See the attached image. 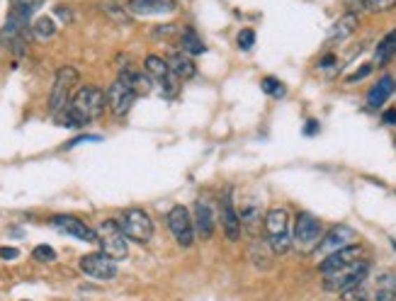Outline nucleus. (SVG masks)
I'll return each instance as SVG.
<instances>
[{
    "label": "nucleus",
    "mask_w": 396,
    "mask_h": 301,
    "mask_svg": "<svg viewBox=\"0 0 396 301\" xmlns=\"http://www.w3.org/2000/svg\"><path fill=\"white\" fill-rule=\"evenodd\" d=\"M105 107H108V95L98 85H83V88L75 90L71 105L57 117V122L68 126V129H80V126L98 119L105 112Z\"/></svg>",
    "instance_id": "1"
},
{
    "label": "nucleus",
    "mask_w": 396,
    "mask_h": 301,
    "mask_svg": "<svg viewBox=\"0 0 396 301\" xmlns=\"http://www.w3.org/2000/svg\"><path fill=\"white\" fill-rule=\"evenodd\" d=\"M367 277H369V260L360 258V260H355V263L345 265V267L323 274V287H326L328 292L343 294V292H348V289L358 287V284L367 282Z\"/></svg>",
    "instance_id": "2"
},
{
    "label": "nucleus",
    "mask_w": 396,
    "mask_h": 301,
    "mask_svg": "<svg viewBox=\"0 0 396 301\" xmlns=\"http://www.w3.org/2000/svg\"><path fill=\"white\" fill-rule=\"evenodd\" d=\"M265 236H267V246H270L272 253L284 255L292 248V233H289V212L282 207L270 209L265 214Z\"/></svg>",
    "instance_id": "3"
},
{
    "label": "nucleus",
    "mask_w": 396,
    "mask_h": 301,
    "mask_svg": "<svg viewBox=\"0 0 396 301\" xmlns=\"http://www.w3.org/2000/svg\"><path fill=\"white\" fill-rule=\"evenodd\" d=\"M323 238V223L318 221L314 214L299 212L297 221H294V233H292V246H297L299 251L311 253L318 248Z\"/></svg>",
    "instance_id": "4"
},
{
    "label": "nucleus",
    "mask_w": 396,
    "mask_h": 301,
    "mask_svg": "<svg viewBox=\"0 0 396 301\" xmlns=\"http://www.w3.org/2000/svg\"><path fill=\"white\" fill-rule=\"evenodd\" d=\"M78 85V71L73 66H64L59 68L57 80H54V88H52V98H49V112L54 115V119L66 112V107L71 105L73 100V88Z\"/></svg>",
    "instance_id": "5"
},
{
    "label": "nucleus",
    "mask_w": 396,
    "mask_h": 301,
    "mask_svg": "<svg viewBox=\"0 0 396 301\" xmlns=\"http://www.w3.org/2000/svg\"><path fill=\"white\" fill-rule=\"evenodd\" d=\"M126 241L129 238L124 236L119 221H115V219H105L98 226V246L112 260H124L129 255V243Z\"/></svg>",
    "instance_id": "6"
},
{
    "label": "nucleus",
    "mask_w": 396,
    "mask_h": 301,
    "mask_svg": "<svg viewBox=\"0 0 396 301\" xmlns=\"http://www.w3.org/2000/svg\"><path fill=\"white\" fill-rule=\"evenodd\" d=\"M119 226H122V231H124V236L129 238V241H136V243H141V246L149 243L151 236H154V221H151L149 214L139 207L126 209L119 219Z\"/></svg>",
    "instance_id": "7"
},
{
    "label": "nucleus",
    "mask_w": 396,
    "mask_h": 301,
    "mask_svg": "<svg viewBox=\"0 0 396 301\" xmlns=\"http://www.w3.org/2000/svg\"><path fill=\"white\" fill-rule=\"evenodd\" d=\"M105 95H108V107L112 110L115 117L129 115L131 105H134L136 98H139L134 83H131V78L124 73V71H119V78H117L115 83L110 85V90Z\"/></svg>",
    "instance_id": "8"
},
{
    "label": "nucleus",
    "mask_w": 396,
    "mask_h": 301,
    "mask_svg": "<svg viewBox=\"0 0 396 301\" xmlns=\"http://www.w3.org/2000/svg\"><path fill=\"white\" fill-rule=\"evenodd\" d=\"M166 221H168L170 233L175 236V241L180 243L182 248H190L192 243H195V219L187 212V207L175 204L168 212V216H166Z\"/></svg>",
    "instance_id": "9"
},
{
    "label": "nucleus",
    "mask_w": 396,
    "mask_h": 301,
    "mask_svg": "<svg viewBox=\"0 0 396 301\" xmlns=\"http://www.w3.org/2000/svg\"><path fill=\"white\" fill-rule=\"evenodd\" d=\"M80 272L85 277H93V279H112L117 277V260H112L110 255L105 253H88L80 258L78 263Z\"/></svg>",
    "instance_id": "10"
},
{
    "label": "nucleus",
    "mask_w": 396,
    "mask_h": 301,
    "mask_svg": "<svg viewBox=\"0 0 396 301\" xmlns=\"http://www.w3.org/2000/svg\"><path fill=\"white\" fill-rule=\"evenodd\" d=\"M144 71L149 73V78L154 80L156 85L161 88V93L166 95V98H170V95H175L177 85H175V75L170 73L168 68V61H163L161 56H146L144 61Z\"/></svg>",
    "instance_id": "11"
},
{
    "label": "nucleus",
    "mask_w": 396,
    "mask_h": 301,
    "mask_svg": "<svg viewBox=\"0 0 396 301\" xmlns=\"http://www.w3.org/2000/svg\"><path fill=\"white\" fill-rule=\"evenodd\" d=\"M49 223H52V228L66 233V236H73V238L85 241V243H98V231H93V228H90L88 223L80 221L78 216H71V214H59V216H54Z\"/></svg>",
    "instance_id": "12"
},
{
    "label": "nucleus",
    "mask_w": 396,
    "mask_h": 301,
    "mask_svg": "<svg viewBox=\"0 0 396 301\" xmlns=\"http://www.w3.org/2000/svg\"><path fill=\"white\" fill-rule=\"evenodd\" d=\"M353 238H355V231L350 226H345V223H338V226H333L331 231L326 233V236L321 238V243H318L316 253H323V255H331L336 251H343V248L353 246Z\"/></svg>",
    "instance_id": "13"
},
{
    "label": "nucleus",
    "mask_w": 396,
    "mask_h": 301,
    "mask_svg": "<svg viewBox=\"0 0 396 301\" xmlns=\"http://www.w3.org/2000/svg\"><path fill=\"white\" fill-rule=\"evenodd\" d=\"M369 294V301H396V274L394 272H379L372 279V284L365 282Z\"/></svg>",
    "instance_id": "14"
},
{
    "label": "nucleus",
    "mask_w": 396,
    "mask_h": 301,
    "mask_svg": "<svg viewBox=\"0 0 396 301\" xmlns=\"http://www.w3.org/2000/svg\"><path fill=\"white\" fill-rule=\"evenodd\" d=\"M177 3L175 0H129L126 3V13L139 15V17H146V15H168L175 13Z\"/></svg>",
    "instance_id": "15"
},
{
    "label": "nucleus",
    "mask_w": 396,
    "mask_h": 301,
    "mask_svg": "<svg viewBox=\"0 0 396 301\" xmlns=\"http://www.w3.org/2000/svg\"><path fill=\"white\" fill-rule=\"evenodd\" d=\"M221 226H224V236L228 241H238V238H241L243 223H241V216L236 214L231 195H226L224 200H221Z\"/></svg>",
    "instance_id": "16"
},
{
    "label": "nucleus",
    "mask_w": 396,
    "mask_h": 301,
    "mask_svg": "<svg viewBox=\"0 0 396 301\" xmlns=\"http://www.w3.org/2000/svg\"><path fill=\"white\" fill-rule=\"evenodd\" d=\"M360 258H362V248H360V246H348V248H343V251H336V253L326 255V258H323V263H321V272L328 274V272H333V270L345 267V265L355 263V260H360Z\"/></svg>",
    "instance_id": "17"
},
{
    "label": "nucleus",
    "mask_w": 396,
    "mask_h": 301,
    "mask_svg": "<svg viewBox=\"0 0 396 301\" xmlns=\"http://www.w3.org/2000/svg\"><path fill=\"white\" fill-rule=\"evenodd\" d=\"M195 231L200 233V238H212L214 233V209L210 202L200 200L195 204Z\"/></svg>",
    "instance_id": "18"
},
{
    "label": "nucleus",
    "mask_w": 396,
    "mask_h": 301,
    "mask_svg": "<svg viewBox=\"0 0 396 301\" xmlns=\"http://www.w3.org/2000/svg\"><path fill=\"white\" fill-rule=\"evenodd\" d=\"M394 93V80L389 78V75H382V78L377 80V83L369 88V95H367V110H382L384 102L392 98Z\"/></svg>",
    "instance_id": "19"
},
{
    "label": "nucleus",
    "mask_w": 396,
    "mask_h": 301,
    "mask_svg": "<svg viewBox=\"0 0 396 301\" xmlns=\"http://www.w3.org/2000/svg\"><path fill=\"white\" fill-rule=\"evenodd\" d=\"M168 68H170V73L175 75L177 80H187V78H192V75L197 73L195 61H192L185 51H175V54L168 56Z\"/></svg>",
    "instance_id": "20"
},
{
    "label": "nucleus",
    "mask_w": 396,
    "mask_h": 301,
    "mask_svg": "<svg viewBox=\"0 0 396 301\" xmlns=\"http://www.w3.org/2000/svg\"><path fill=\"white\" fill-rule=\"evenodd\" d=\"M358 29V15L355 13H345L343 17L338 20L336 24H333L331 34H328V42H343V39H348L350 34Z\"/></svg>",
    "instance_id": "21"
},
{
    "label": "nucleus",
    "mask_w": 396,
    "mask_h": 301,
    "mask_svg": "<svg viewBox=\"0 0 396 301\" xmlns=\"http://www.w3.org/2000/svg\"><path fill=\"white\" fill-rule=\"evenodd\" d=\"M394 56H396V27L377 44V51H374V64L384 66V64H389Z\"/></svg>",
    "instance_id": "22"
},
{
    "label": "nucleus",
    "mask_w": 396,
    "mask_h": 301,
    "mask_svg": "<svg viewBox=\"0 0 396 301\" xmlns=\"http://www.w3.org/2000/svg\"><path fill=\"white\" fill-rule=\"evenodd\" d=\"M180 47H182V51H185L187 56H200V54H205V51H207L205 42H202L200 34H197L192 27H185V29H182Z\"/></svg>",
    "instance_id": "23"
},
{
    "label": "nucleus",
    "mask_w": 396,
    "mask_h": 301,
    "mask_svg": "<svg viewBox=\"0 0 396 301\" xmlns=\"http://www.w3.org/2000/svg\"><path fill=\"white\" fill-rule=\"evenodd\" d=\"M241 223H243V226H246V231L258 233V228H261L263 223H265V216H263L261 207H258V204H251V207L243 209Z\"/></svg>",
    "instance_id": "24"
},
{
    "label": "nucleus",
    "mask_w": 396,
    "mask_h": 301,
    "mask_svg": "<svg viewBox=\"0 0 396 301\" xmlns=\"http://www.w3.org/2000/svg\"><path fill=\"white\" fill-rule=\"evenodd\" d=\"M32 32H34V37L37 39H52L54 34H57V22H54L52 17H39L37 22H34V27H32Z\"/></svg>",
    "instance_id": "25"
},
{
    "label": "nucleus",
    "mask_w": 396,
    "mask_h": 301,
    "mask_svg": "<svg viewBox=\"0 0 396 301\" xmlns=\"http://www.w3.org/2000/svg\"><path fill=\"white\" fill-rule=\"evenodd\" d=\"M261 88H263V93H265V95H272V98H284V95H287V88H284V85H282L277 78H272V75L263 78Z\"/></svg>",
    "instance_id": "26"
},
{
    "label": "nucleus",
    "mask_w": 396,
    "mask_h": 301,
    "mask_svg": "<svg viewBox=\"0 0 396 301\" xmlns=\"http://www.w3.org/2000/svg\"><path fill=\"white\" fill-rule=\"evenodd\" d=\"M362 8L367 13H387V10L396 8V0H362Z\"/></svg>",
    "instance_id": "27"
},
{
    "label": "nucleus",
    "mask_w": 396,
    "mask_h": 301,
    "mask_svg": "<svg viewBox=\"0 0 396 301\" xmlns=\"http://www.w3.org/2000/svg\"><path fill=\"white\" fill-rule=\"evenodd\" d=\"M32 258L37 260V263H54V260H57V253H54L52 246H37L32 251Z\"/></svg>",
    "instance_id": "28"
},
{
    "label": "nucleus",
    "mask_w": 396,
    "mask_h": 301,
    "mask_svg": "<svg viewBox=\"0 0 396 301\" xmlns=\"http://www.w3.org/2000/svg\"><path fill=\"white\" fill-rule=\"evenodd\" d=\"M253 44H256V32H253V29H241V32H238V49L248 51L253 49Z\"/></svg>",
    "instance_id": "29"
},
{
    "label": "nucleus",
    "mask_w": 396,
    "mask_h": 301,
    "mask_svg": "<svg viewBox=\"0 0 396 301\" xmlns=\"http://www.w3.org/2000/svg\"><path fill=\"white\" fill-rule=\"evenodd\" d=\"M15 3H17V8L22 10V13L27 15V17H32V13L39 8V5L44 3V0H15Z\"/></svg>",
    "instance_id": "30"
},
{
    "label": "nucleus",
    "mask_w": 396,
    "mask_h": 301,
    "mask_svg": "<svg viewBox=\"0 0 396 301\" xmlns=\"http://www.w3.org/2000/svg\"><path fill=\"white\" fill-rule=\"evenodd\" d=\"M369 73H372V66H369V64H365V66H360V71H358V73L348 75V80H350V83H355V80L365 78V75H369Z\"/></svg>",
    "instance_id": "31"
},
{
    "label": "nucleus",
    "mask_w": 396,
    "mask_h": 301,
    "mask_svg": "<svg viewBox=\"0 0 396 301\" xmlns=\"http://www.w3.org/2000/svg\"><path fill=\"white\" fill-rule=\"evenodd\" d=\"M85 141H100V136H93V134H85V136H78V139L68 141V144H66V149H73V146H78V144H85Z\"/></svg>",
    "instance_id": "32"
},
{
    "label": "nucleus",
    "mask_w": 396,
    "mask_h": 301,
    "mask_svg": "<svg viewBox=\"0 0 396 301\" xmlns=\"http://www.w3.org/2000/svg\"><path fill=\"white\" fill-rule=\"evenodd\" d=\"M17 255H20L17 248H8V246L0 248V258H3V260H15Z\"/></svg>",
    "instance_id": "33"
},
{
    "label": "nucleus",
    "mask_w": 396,
    "mask_h": 301,
    "mask_svg": "<svg viewBox=\"0 0 396 301\" xmlns=\"http://www.w3.org/2000/svg\"><path fill=\"white\" fill-rule=\"evenodd\" d=\"M382 122H384V124H396V110H387V112H384Z\"/></svg>",
    "instance_id": "34"
},
{
    "label": "nucleus",
    "mask_w": 396,
    "mask_h": 301,
    "mask_svg": "<svg viewBox=\"0 0 396 301\" xmlns=\"http://www.w3.org/2000/svg\"><path fill=\"white\" fill-rule=\"evenodd\" d=\"M318 131V122L316 119H309L307 122V129H304V134H316Z\"/></svg>",
    "instance_id": "35"
},
{
    "label": "nucleus",
    "mask_w": 396,
    "mask_h": 301,
    "mask_svg": "<svg viewBox=\"0 0 396 301\" xmlns=\"http://www.w3.org/2000/svg\"><path fill=\"white\" fill-rule=\"evenodd\" d=\"M57 15L61 20H71V13H68V8H64V5H59L57 8Z\"/></svg>",
    "instance_id": "36"
}]
</instances>
